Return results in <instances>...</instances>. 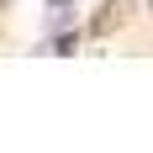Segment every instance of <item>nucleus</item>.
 I'll list each match as a JSON object with an SVG mask.
<instances>
[{
  "instance_id": "f257e3e1",
  "label": "nucleus",
  "mask_w": 153,
  "mask_h": 153,
  "mask_svg": "<svg viewBox=\"0 0 153 153\" xmlns=\"http://www.w3.org/2000/svg\"><path fill=\"white\" fill-rule=\"evenodd\" d=\"M127 21H132V0H111L106 16H95V21H90V32H95V37H111V32L127 27Z\"/></svg>"
},
{
  "instance_id": "f03ea898",
  "label": "nucleus",
  "mask_w": 153,
  "mask_h": 153,
  "mask_svg": "<svg viewBox=\"0 0 153 153\" xmlns=\"http://www.w3.org/2000/svg\"><path fill=\"white\" fill-rule=\"evenodd\" d=\"M53 5H69V0H53Z\"/></svg>"
}]
</instances>
